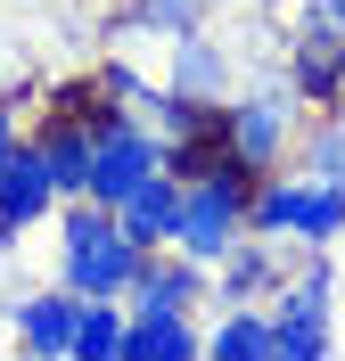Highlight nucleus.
I'll return each mask as SVG.
<instances>
[{
    "label": "nucleus",
    "instance_id": "nucleus-1",
    "mask_svg": "<svg viewBox=\"0 0 345 361\" xmlns=\"http://www.w3.org/2000/svg\"><path fill=\"white\" fill-rule=\"evenodd\" d=\"M58 279H66L74 295H132L140 263H148V247H132V230L115 222V205L99 197H58Z\"/></svg>",
    "mask_w": 345,
    "mask_h": 361
},
{
    "label": "nucleus",
    "instance_id": "nucleus-2",
    "mask_svg": "<svg viewBox=\"0 0 345 361\" xmlns=\"http://www.w3.org/2000/svg\"><path fill=\"white\" fill-rule=\"evenodd\" d=\"M214 123H222L230 157L247 164V173H279V164L296 157V132H304V99L296 82L279 66H263L255 82H230V99L214 107Z\"/></svg>",
    "mask_w": 345,
    "mask_h": 361
},
{
    "label": "nucleus",
    "instance_id": "nucleus-3",
    "mask_svg": "<svg viewBox=\"0 0 345 361\" xmlns=\"http://www.w3.org/2000/svg\"><path fill=\"white\" fill-rule=\"evenodd\" d=\"M337 345V247H296L272 295V361H321Z\"/></svg>",
    "mask_w": 345,
    "mask_h": 361
},
{
    "label": "nucleus",
    "instance_id": "nucleus-4",
    "mask_svg": "<svg viewBox=\"0 0 345 361\" xmlns=\"http://www.w3.org/2000/svg\"><path fill=\"white\" fill-rule=\"evenodd\" d=\"M279 74L296 82L304 115H337V107H345V25L329 17L321 0H296V8H288V33H279Z\"/></svg>",
    "mask_w": 345,
    "mask_h": 361
},
{
    "label": "nucleus",
    "instance_id": "nucleus-5",
    "mask_svg": "<svg viewBox=\"0 0 345 361\" xmlns=\"http://www.w3.org/2000/svg\"><path fill=\"white\" fill-rule=\"evenodd\" d=\"M148 173H164V132L148 123V115H132V107H115L107 123L91 132V189L83 197H99V205H123L140 189Z\"/></svg>",
    "mask_w": 345,
    "mask_h": 361
},
{
    "label": "nucleus",
    "instance_id": "nucleus-6",
    "mask_svg": "<svg viewBox=\"0 0 345 361\" xmlns=\"http://www.w3.org/2000/svg\"><path fill=\"white\" fill-rule=\"evenodd\" d=\"M0 312H8V345H17V353L74 361V320H83V295H74L66 279H49V288H17Z\"/></svg>",
    "mask_w": 345,
    "mask_h": 361
},
{
    "label": "nucleus",
    "instance_id": "nucleus-7",
    "mask_svg": "<svg viewBox=\"0 0 345 361\" xmlns=\"http://www.w3.org/2000/svg\"><path fill=\"white\" fill-rule=\"evenodd\" d=\"M288 263H296L288 238H255V230H238V247L214 263V304H272L279 279H288Z\"/></svg>",
    "mask_w": 345,
    "mask_h": 361
},
{
    "label": "nucleus",
    "instance_id": "nucleus-8",
    "mask_svg": "<svg viewBox=\"0 0 345 361\" xmlns=\"http://www.w3.org/2000/svg\"><path fill=\"white\" fill-rule=\"evenodd\" d=\"M206 353V329L181 304H123V361H181Z\"/></svg>",
    "mask_w": 345,
    "mask_h": 361
},
{
    "label": "nucleus",
    "instance_id": "nucleus-9",
    "mask_svg": "<svg viewBox=\"0 0 345 361\" xmlns=\"http://www.w3.org/2000/svg\"><path fill=\"white\" fill-rule=\"evenodd\" d=\"M49 214H58V180H49L42 148L25 140L17 157H8V173H0V238H25V230H42Z\"/></svg>",
    "mask_w": 345,
    "mask_h": 361
},
{
    "label": "nucleus",
    "instance_id": "nucleus-10",
    "mask_svg": "<svg viewBox=\"0 0 345 361\" xmlns=\"http://www.w3.org/2000/svg\"><path fill=\"white\" fill-rule=\"evenodd\" d=\"M123 304H181V312H206V304H214V271L189 263L181 247H157L148 263H140V279H132Z\"/></svg>",
    "mask_w": 345,
    "mask_h": 361
},
{
    "label": "nucleus",
    "instance_id": "nucleus-11",
    "mask_svg": "<svg viewBox=\"0 0 345 361\" xmlns=\"http://www.w3.org/2000/svg\"><path fill=\"white\" fill-rule=\"evenodd\" d=\"M164 82L189 90V99H230L238 66H230V49L198 25V33H173V42H164Z\"/></svg>",
    "mask_w": 345,
    "mask_h": 361
},
{
    "label": "nucleus",
    "instance_id": "nucleus-12",
    "mask_svg": "<svg viewBox=\"0 0 345 361\" xmlns=\"http://www.w3.org/2000/svg\"><path fill=\"white\" fill-rule=\"evenodd\" d=\"M115 222L132 230V247H148V255L173 247V230H181V180H173V173H148L132 197L115 205Z\"/></svg>",
    "mask_w": 345,
    "mask_h": 361
},
{
    "label": "nucleus",
    "instance_id": "nucleus-13",
    "mask_svg": "<svg viewBox=\"0 0 345 361\" xmlns=\"http://www.w3.org/2000/svg\"><path fill=\"white\" fill-rule=\"evenodd\" d=\"M288 247H345V189H337V180L296 173V205H288Z\"/></svg>",
    "mask_w": 345,
    "mask_h": 361
},
{
    "label": "nucleus",
    "instance_id": "nucleus-14",
    "mask_svg": "<svg viewBox=\"0 0 345 361\" xmlns=\"http://www.w3.org/2000/svg\"><path fill=\"white\" fill-rule=\"evenodd\" d=\"M206 353L214 361H272V304H214Z\"/></svg>",
    "mask_w": 345,
    "mask_h": 361
},
{
    "label": "nucleus",
    "instance_id": "nucleus-15",
    "mask_svg": "<svg viewBox=\"0 0 345 361\" xmlns=\"http://www.w3.org/2000/svg\"><path fill=\"white\" fill-rule=\"evenodd\" d=\"M214 17V0H123V33H148V42H173V33H198Z\"/></svg>",
    "mask_w": 345,
    "mask_h": 361
},
{
    "label": "nucleus",
    "instance_id": "nucleus-16",
    "mask_svg": "<svg viewBox=\"0 0 345 361\" xmlns=\"http://www.w3.org/2000/svg\"><path fill=\"white\" fill-rule=\"evenodd\" d=\"M296 173H313V180H337L345 189V115H304V132H296Z\"/></svg>",
    "mask_w": 345,
    "mask_h": 361
},
{
    "label": "nucleus",
    "instance_id": "nucleus-17",
    "mask_svg": "<svg viewBox=\"0 0 345 361\" xmlns=\"http://www.w3.org/2000/svg\"><path fill=\"white\" fill-rule=\"evenodd\" d=\"M74 361H123V295H83Z\"/></svg>",
    "mask_w": 345,
    "mask_h": 361
},
{
    "label": "nucleus",
    "instance_id": "nucleus-18",
    "mask_svg": "<svg viewBox=\"0 0 345 361\" xmlns=\"http://www.w3.org/2000/svg\"><path fill=\"white\" fill-rule=\"evenodd\" d=\"M25 140H33V123H25V99H0V173H8V157H17Z\"/></svg>",
    "mask_w": 345,
    "mask_h": 361
},
{
    "label": "nucleus",
    "instance_id": "nucleus-19",
    "mask_svg": "<svg viewBox=\"0 0 345 361\" xmlns=\"http://www.w3.org/2000/svg\"><path fill=\"white\" fill-rule=\"evenodd\" d=\"M238 8H263V17H288L296 0H238Z\"/></svg>",
    "mask_w": 345,
    "mask_h": 361
},
{
    "label": "nucleus",
    "instance_id": "nucleus-20",
    "mask_svg": "<svg viewBox=\"0 0 345 361\" xmlns=\"http://www.w3.org/2000/svg\"><path fill=\"white\" fill-rule=\"evenodd\" d=\"M321 8H329V17H337V25H345V0H321Z\"/></svg>",
    "mask_w": 345,
    "mask_h": 361
}]
</instances>
